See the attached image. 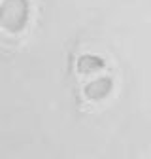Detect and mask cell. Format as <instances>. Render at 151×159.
<instances>
[{
	"instance_id": "obj_1",
	"label": "cell",
	"mask_w": 151,
	"mask_h": 159,
	"mask_svg": "<svg viewBox=\"0 0 151 159\" xmlns=\"http://www.w3.org/2000/svg\"><path fill=\"white\" fill-rule=\"evenodd\" d=\"M30 15L28 0H4L0 6V25L6 32L17 34L25 30Z\"/></svg>"
},
{
	"instance_id": "obj_2",
	"label": "cell",
	"mask_w": 151,
	"mask_h": 159,
	"mask_svg": "<svg viewBox=\"0 0 151 159\" xmlns=\"http://www.w3.org/2000/svg\"><path fill=\"white\" fill-rule=\"evenodd\" d=\"M85 97L89 101H102L106 98L111 91H113V80L110 76H100V78H94L85 85Z\"/></svg>"
},
{
	"instance_id": "obj_3",
	"label": "cell",
	"mask_w": 151,
	"mask_h": 159,
	"mask_svg": "<svg viewBox=\"0 0 151 159\" xmlns=\"http://www.w3.org/2000/svg\"><path fill=\"white\" fill-rule=\"evenodd\" d=\"M104 66H106V61H104L100 55L85 53V55H81V57L78 59V72L83 74V76L97 74V72H100Z\"/></svg>"
}]
</instances>
